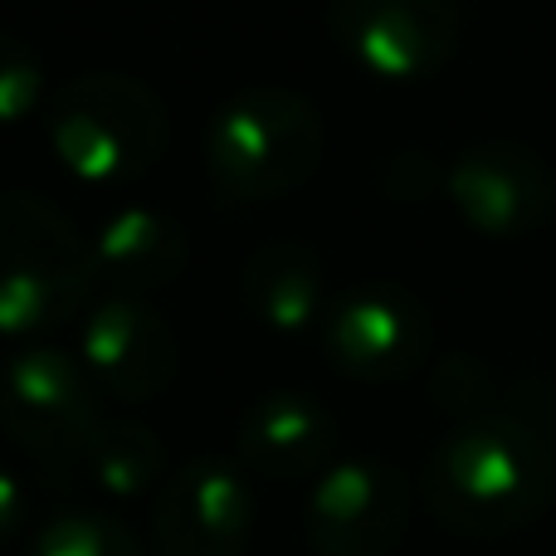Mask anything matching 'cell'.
<instances>
[{"label": "cell", "mask_w": 556, "mask_h": 556, "mask_svg": "<svg viewBox=\"0 0 556 556\" xmlns=\"http://www.w3.org/2000/svg\"><path fill=\"white\" fill-rule=\"evenodd\" d=\"M317 337L327 362L366 386L410 381L434 352V323L425 303L395 283H356L327 298Z\"/></svg>", "instance_id": "8992f818"}, {"label": "cell", "mask_w": 556, "mask_h": 556, "mask_svg": "<svg viewBox=\"0 0 556 556\" xmlns=\"http://www.w3.org/2000/svg\"><path fill=\"white\" fill-rule=\"evenodd\" d=\"M552 454H556V450H552Z\"/></svg>", "instance_id": "44dd1931"}, {"label": "cell", "mask_w": 556, "mask_h": 556, "mask_svg": "<svg viewBox=\"0 0 556 556\" xmlns=\"http://www.w3.org/2000/svg\"><path fill=\"white\" fill-rule=\"evenodd\" d=\"M39 108H49L45 59L35 54V45L0 29V127L29 123Z\"/></svg>", "instance_id": "ac0fdd59"}, {"label": "cell", "mask_w": 556, "mask_h": 556, "mask_svg": "<svg viewBox=\"0 0 556 556\" xmlns=\"http://www.w3.org/2000/svg\"><path fill=\"white\" fill-rule=\"evenodd\" d=\"M386 191L401 195V201H415V195L444 191V176L425 152H401L391 166H386Z\"/></svg>", "instance_id": "d6986e66"}, {"label": "cell", "mask_w": 556, "mask_h": 556, "mask_svg": "<svg viewBox=\"0 0 556 556\" xmlns=\"http://www.w3.org/2000/svg\"><path fill=\"white\" fill-rule=\"evenodd\" d=\"M434 522L454 538L498 542L532 528L556 493V454L522 415L493 410L440 434L420 473Z\"/></svg>", "instance_id": "6da1fadb"}, {"label": "cell", "mask_w": 556, "mask_h": 556, "mask_svg": "<svg viewBox=\"0 0 556 556\" xmlns=\"http://www.w3.org/2000/svg\"><path fill=\"white\" fill-rule=\"evenodd\" d=\"M317 556H386L410 532V479L376 454L332 459L313 479L303 508Z\"/></svg>", "instance_id": "ba28073f"}, {"label": "cell", "mask_w": 556, "mask_h": 556, "mask_svg": "<svg viewBox=\"0 0 556 556\" xmlns=\"http://www.w3.org/2000/svg\"><path fill=\"white\" fill-rule=\"evenodd\" d=\"M337 454V420L307 391H269L240 420V464L260 479H317Z\"/></svg>", "instance_id": "7c38bea8"}, {"label": "cell", "mask_w": 556, "mask_h": 556, "mask_svg": "<svg viewBox=\"0 0 556 556\" xmlns=\"http://www.w3.org/2000/svg\"><path fill=\"white\" fill-rule=\"evenodd\" d=\"M103 395L74 352L49 342L10 346L0 362V430L39 459H78L103 425Z\"/></svg>", "instance_id": "5b68a950"}, {"label": "cell", "mask_w": 556, "mask_h": 556, "mask_svg": "<svg viewBox=\"0 0 556 556\" xmlns=\"http://www.w3.org/2000/svg\"><path fill=\"white\" fill-rule=\"evenodd\" d=\"M49 152L74 181L132 186L172 147L166 103L132 74H78L45 108Z\"/></svg>", "instance_id": "277c9868"}, {"label": "cell", "mask_w": 556, "mask_h": 556, "mask_svg": "<svg viewBox=\"0 0 556 556\" xmlns=\"http://www.w3.org/2000/svg\"><path fill=\"white\" fill-rule=\"evenodd\" d=\"M29 556H147V552L117 518L74 508V513H54L35 532V552Z\"/></svg>", "instance_id": "2e32d148"}, {"label": "cell", "mask_w": 556, "mask_h": 556, "mask_svg": "<svg viewBox=\"0 0 556 556\" xmlns=\"http://www.w3.org/2000/svg\"><path fill=\"white\" fill-rule=\"evenodd\" d=\"M88 483L108 498H147L162 493L166 473V444L156 440V430H147L142 420H103L98 434L88 440V450L78 454Z\"/></svg>", "instance_id": "9a60e30c"}, {"label": "cell", "mask_w": 556, "mask_h": 556, "mask_svg": "<svg viewBox=\"0 0 556 556\" xmlns=\"http://www.w3.org/2000/svg\"><path fill=\"white\" fill-rule=\"evenodd\" d=\"M444 195L473 235L522 240L556 211V176L522 142H473L444 172Z\"/></svg>", "instance_id": "30bf717a"}, {"label": "cell", "mask_w": 556, "mask_h": 556, "mask_svg": "<svg viewBox=\"0 0 556 556\" xmlns=\"http://www.w3.org/2000/svg\"><path fill=\"white\" fill-rule=\"evenodd\" d=\"M327 35L371 78L415 84L454 59L464 20L450 0H327Z\"/></svg>", "instance_id": "52a82bcc"}, {"label": "cell", "mask_w": 556, "mask_h": 556, "mask_svg": "<svg viewBox=\"0 0 556 556\" xmlns=\"http://www.w3.org/2000/svg\"><path fill=\"white\" fill-rule=\"evenodd\" d=\"M503 395V376L493 371L483 356L469 352H450L434 362V381H430V401L450 415L454 425L459 420H479V415L503 410L498 405Z\"/></svg>", "instance_id": "e0dca14e"}, {"label": "cell", "mask_w": 556, "mask_h": 556, "mask_svg": "<svg viewBox=\"0 0 556 556\" xmlns=\"http://www.w3.org/2000/svg\"><path fill=\"white\" fill-rule=\"evenodd\" d=\"M254 532V493L240 464L205 454L162 483L152 508L156 556H244Z\"/></svg>", "instance_id": "8fae6325"}, {"label": "cell", "mask_w": 556, "mask_h": 556, "mask_svg": "<svg viewBox=\"0 0 556 556\" xmlns=\"http://www.w3.org/2000/svg\"><path fill=\"white\" fill-rule=\"evenodd\" d=\"M240 298L250 317L274 337H307L317 332L327 313V278L323 260L303 240H269L244 260Z\"/></svg>", "instance_id": "5bb4252c"}, {"label": "cell", "mask_w": 556, "mask_h": 556, "mask_svg": "<svg viewBox=\"0 0 556 556\" xmlns=\"http://www.w3.org/2000/svg\"><path fill=\"white\" fill-rule=\"evenodd\" d=\"M78 366L98 395H113L123 405H147L176 381L181 342L162 307L147 298L103 293L78 317Z\"/></svg>", "instance_id": "9c48e42d"}, {"label": "cell", "mask_w": 556, "mask_h": 556, "mask_svg": "<svg viewBox=\"0 0 556 556\" xmlns=\"http://www.w3.org/2000/svg\"><path fill=\"white\" fill-rule=\"evenodd\" d=\"M88 260H93V278H103L113 293L147 298L186 274L191 240L176 225V215L156 205H123V211H108L88 235Z\"/></svg>", "instance_id": "4fadbf2b"}, {"label": "cell", "mask_w": 556, "mask_h": 556, "mask_svg": "<svg viewBox=\"0 0 556 556\" xmlns=\"http://www.w3.org/2000/svg\"><path fill=\"white\" fill-rule=\"evenodd\" d=\"M25 518H29L25 483H20L10 469H0V547H5V542L25 528Z\"/></svg>", "instance_id": "ffe728a7"}, {"label": "cell", "mask_w": 556, "mask_h": 556, "mask_svg": "<svg viewBox=\"0 0 556 556\" xmlns=\"http://www.w3.org/2000/svg\"><path fill=\"white\" fill-rule=\"evenodd\" d=\"M327 127L313 98L293 88H244L205 127V172L225 201L264 205L303 191L323 166Z\"/></svg>", "instance_id": "3957f363"}, {"label": "cell", "mask_w": 556, "mask_h": 556, "mask_svg": "<svg viewBox=\"0 0 556 556\" xmlns=\"http://www.w3.org/2000/svg\"><path fill=\"white\" fill-rule=\"evenodd\" d=\"M93 260L78 225L35 191H0V337L45 342L78 323L93 293Z\"/></svg>", "instance_id": "7a4b0ae2"}]
</instances>
